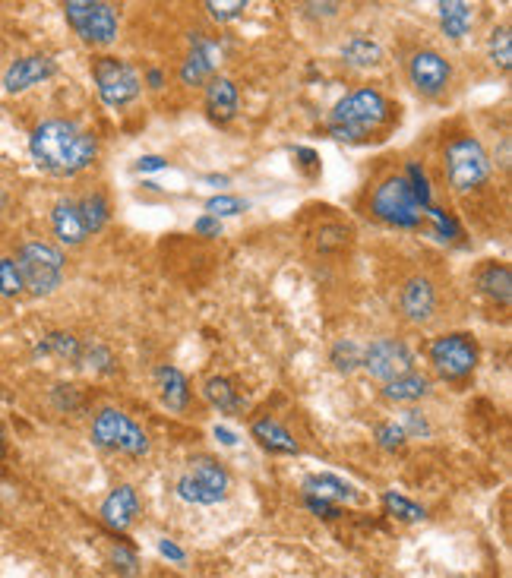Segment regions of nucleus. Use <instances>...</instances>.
<instances>
[{"label":"nucleus","mask_w":512,"mask_h":578,"mask_svg":"<svg viewBox=\"0 0 512 578\" xmlns=\"http://www.w3.org/2000/svg\"><path fill=\"white\" fill-rule=\"evenodd\" d=\"M219 57H222V48L209 42L203 32L190 35V54L181 67V79L184 86H203L215 76V67H219Z\"/></svg>","instance_id":"14"},{"label":"nucleus","mask_w":512,"mask_h":578,"mask_svg":"<svg viewBox=\"0 0 512 578\" xmlns=\"http://www.w3.org/2000/svg\"><path fill=\"white\" fill-rule=\"evenodd\" d=\"M430 364L443 380H462L478 364V345L471 335L452 332V335H440L433 338L430 345Z\"/></svg>","instance_id":"10"},{"label":"nucleus","mask_w":512,"mask_h":578,"mask_svg":"<svg viewBox=\"0 0 512 578\" xmlns=\"http://www.w3.org/2000/svg\"><path fill=\"white\" fill-rule=\"evenodd\" d=\"M427 392H430V380H427V376H421V373H415V370L399 376V380L386 383V389H383V395L389 398V402H402V405L421 402Z\"/></svg>","instance_id":"23"},{"label":"nucleus","mask_w":512,"mask_h":578,"mask_svg":"<svg viewBox=\"0 0 512 578\" xmlns=\"http://www.w3.org/2000/svg\"><path fill=\"white\" fill-rule=\"evenodd\" d=\"M342 57L351 67H377L383 61V48L377 42H370L364 35H351L342 45Z\"/></svg>","instance_id":"25"},{"label":"nucleus","mask_w":512,"mask_h":578,"mask_svg":"<svg viewBox=\"0 0 512 578\" xmlns=\"http://www.w3.org/2000/svg\"><path fill=\"white\" fill-rule=\"evenodd\" d=\"M57 405L67 408V411H73V408H80V405H83V398L76 395L73 386H57Z\"/></svg>","instance_id":"41"},{"label":"nucleus","mask_w":512,"mask_h":578,"mask_svg":"<svg viewBox=\"0 0 512 578\" xmlns=\"http://www.w3.org/2000/svg\"><path fill=\"white\" fill-rule=\"evenodd\" d=\"M196 234H209V237H219L222 234V222L219 218H212V215H203V218H196Z\"/></svg>","instance_id":"42"},{"label":"nucleus","mask_w":512,"mask_h":578,"mask_svg":"<svg viewBox=\"0 0 512 578\" xmlns=\"http://www.w3.org/2000/svg\"><path fill=\"white\" fill-rule=\"evenodd\" d=\"M478 288L490 297V301L509 307V297H512V272H509V266H503V263H487V266L478 272Z\"/></svg>","instance_id":"20"},{"label":"nucleus","mask_w":512,"mask_h":578,"mask_svg":"<svg viewBox=\"0 0 512 578\" xmlns=\"http://www.w3.org/2000/svg\"><path fill=\"white\" fill-rule=\"evenodd\" d=\"M206 111L219 124L234 121V114H238V86L225 76H212L206 86Z\"/></svg>","instance_id":"18"},{"label":"nucleus","mask_w":512,"mask_h":578,"mask_svg":"<svg viewBox=\"0 0 512 578\" xmlns=\"http://www.w3.org/2000/svg\"><path fill=\"white\" fill-rule=\"evenodd\" d=\"M92 443L102 446V449L124 452L130 458H140L149 452V436L136 427L127 414L114 411V408L98 411L95 424H92Z\"/></svg>","instance_id":"7"},{"label":"nucleus","mask_w":512,"mask_h":578,"mask_svg":"<svg viewBox=\"0 0 512 578\" xmlns=\"http://www.w3.org/2000/svg\"><path fill=\"white\" fill-rule=\"evenodd\" d=\"M396 117L389 98L380 89H358L345 95L342 102L329 114V136L339 143H367L380 130H386Z\"/></svg>","instance_id":"2"},{"label":"nucleus","mask_w":512,"mask_h":578,"mask_svg":"<svg viewBox=\"0 0 512 578\" xmlns=\"http://www.w3.org/2000/svg\"><path fill=\"white\" fill-rule=\"evenodd\" d=\"M247 209V203L244 199H238V196H212L209 203H206V215H212V218H225V215H238V212H244Z\"/></svg>","instance_id":"33"},{"label":"nucleus","mask_w":512,"mask_h":578,"mask_svg":"<svg viewBox=\"0 0 512 578\" xmlns=\"http://www.w3.org/2000/svg\"><path fill=\"white\" fill-rule=\"evenodd\" d=\"M228 471L209 455H196L190 462V471L177 481V493L181 500L196 506H215L228 496Z\"/></svg>","instance_id":"6"},{"label":"nucleus","mask_w":512,"mask_h":578,"mask_svg":"<svg viewBox=\"0 0 512 578\" xmlns=\"http://www.w3.org/2000/svg\"><path fill=\"white\" fill-rule=\"evenodd\" d=\"M111 560H114V569H121L127 578L136 575V556H133V550H127V547H114V550H111Z\"/></svg>","instance_id":"39"},{"label":"nucleus","mask_w":512,"mask_h":578,"mask_svg":"<svg viewBox=\"0 0 512 578\" xmlns=\"http://www.w3.org/2000/svg\"><path fill=\"white\" fill-rule=\"evenodd\" d=\"M215 440H219L222 446H234V443H238V436H234L228 427H215Z\"/></svg>","instance_id":"46"},{"label":"nucleus","mask_w":512,"mask_h":578,"mask_svg":"<svg viewBox=\"0 0 512 578\" xmlns=\"http://www.w3.org/2000/svg\"><path fill=\"white\" fill-rule=\"evenodd\" d=\"M76 209H80L83 225H86L89 234H98L111 218V206H108V199L102 193H89L83 199H76Z\"/></svg>","instance_id":"26"},{"label":"nucleus","mask_w":512,"mask_h":578,"mask_svg":"<svg viewBox=\"0 0 512 578\" xmlns=\"http://www.w3.org/2000/svg\"><path fill=\"white\" fill-rule=\"evenodd\" d=\"M304 10H313V13H323V16H336L342 7L339 4H307Z\"/></svg>","instance_id":"47"},{"label":"nucleus","mask_w":512,"mask_h":578,"mask_svg":"<svg viewBox=\"0 0 512 578\" xmlns=\"http://www.w3.org/2000/svg\"><path fill=\"white\" fill-rule=\"evenodd\" d=\"M149 86H152V89H162V86H165V73H162V70H149Z\"/></svg>","instance_id":"48"},{"label":"nucleus","mask_w":512,"mask_h":578,"mask_svg":"<svg viewBox=\"0 0 512 578\" xmlns=\"http://www.w3.org/2000/svg\"><path fill=\"white\" fill-rule=\"evenodd\" d=\"M67 23L89 45H111L117 38V10L102 0H67Z\"/></svg>","instance_id":"8"},{"label":"nucleus","mask_w":512,"mask_h":578,"mask_svg":"<svg viewBox=\"0 0 512 578\" xmlns=\"http://www.w3.org/2000/svg\"><path fill=\"white\" fill-rule=\"evenodd\" d=\"M348 237H351V231H348L345 225H326V228H320V234H317V247H320V253L339 250V247L348 244Z\"/></svg>","instance_id":"34"},{"label":"nucleus","mask_w":512,"mask_h":578,"mask_svg":"<svg viewBox=\"0 0 512 578\" xmlns=\"http://www.w3.org/2000/svg\"><path fill=\"white\" fill-rule=\"evenodd\" d=\"M206 398L209 402L219 408V411H225V414H234V411H241L244 408V402H241V395H238V389H234L225 376H212V380H206Z\"/></svg>","instance_id":"27"},{"label":"nucleus","mask_w":512,"mask_h":578,"mask_svg":"<svg viewBox=\"0 0 512 578\" xmlns=\"http://www.w3.org/2000/svg\"><path fill=\"white\" fill-rule=\"evenodd\" d=\"M159 553L168 556V560H174V563H184V560H187L184 550L177 547V544H171V541H159Z\"/></svg>","instance_id":"44"},{"label":"nucleus","mask_w":512,"mask_h":578,"mask_svg":"<svg viewBox=\"0 0 512 578\" xmlns=\"http://www.w3.org/2000/svg\"><path fill=\"white\" fill-rule=\"evenodd\" d=\"M92 76H95L98 95H102V102L108 108H124L143 92L140 73H136L127 61H121V57H98L92 64Z\"/></svg>","instance_id":"9"},{"label":"nucleus","mask_w":512,"mask_h":578,"mask_svg":"<svg viewBox=\"0 0 512 578\" xmlns=\"http://www.w3.org/2000/svg\"><path fill=\"white\" fill-rule=\"evenodd\" d=\"M29 152L35 158V165L57 174V177H70L86 171L95 155H98V143L95 136L80 130L73 121H45L38 124L29 136Z\"/></svg>","instance_id":"1"},{"label":"nucleus","mask_w":512,"mask_h":578,"mask_svg":"<svg viewBox=\"0 0 512 578\" xmlns=\"http://www.w3.org/2000/svg\"><path fill=\"white\" fill-rule=\"evenodd\" d=\"M155 380H159V389H162V402L171 408V411H184L187 402H190V389H187V376L174 367H159L155 370Z\"/></svg>","instance_id":"22"},{"label":"nucleus","mask_w":512,"mask_h":578,"mask_svg":"<svg viewBox=\"0 0 512 578\" xmlns=\"http://www.w3.org/2000/svg\"><path fill=\"white\" fill-rule=\"evenodd\" d=\"M35 354H54V357H64V361H80L83 357V345L76 342L73 335H67V332H51L42 345L35 348Z\"/></svg>","instance_id":"28"},{"label":"nucleus","mask_w":512,"mask_h":578,"mask_svg":"<svg viewBox=\"0 0 512 578\" xmlns=\"http://www.w3.org/2000/svg\"><path fill=\"white\" fill-rule=\"evenodd\" d=\"M373 433H377V443H380L383 449H399V446L405 443V430H402L396 421H392V424H380Z\"/></svg>","instance_id":"38"},{"label":"nucleus","mask_w":512,"mask_h":578,"mask_svg":"<svg viewBox=\"0 0 512 578\" xmlns=\"http://www.w3.org/2000/svg\"><path fill=\"white\" fill-rule=\"evenodd\" d=\"M206 10L212 13V19H219V23H228V19H238L244 10H247V0H225V4H206Z\"/></svg>","instance_id":"35"},{"label":"nucleus","mask_w":512,"mask_h":578,"mask_svg":"<svg viewBox=\"0 0 512 578\" xmlns=\"http://www.w3.org/2000/svg\"><path fill=\"white\" fill-rule=\"evenodd\" d=\"M162 168H168V158L162 155H143L140 162H136V171H162Z\"/></svg>","instance_id":"43"},{"label":"nucleus","mask_w":512,"mask_h":578,"mask_svg":"<svg viewBox=\"0 0 512 578\" xmlns=\"http://www.w3.org/2000/svg\"><path fill=\"white\" fill-rule=\"evenodd\" d=\"M487 54H490V61H494L500 70L512 67V35H509V26L494 29V35H490V42H487Z\"/></svg>","instance_id":"29"},{"label":"nucleus","mask_w":512,"mask_h":578,"mask_svg":"<svg viewBox=\"0 0 512 578\" xmlns=\"http://www.w3.org/2000/svg\"><path fill=\"white\" fill-rule=\"evenodd\" d=\"M206 181H209V184H219V187H228V177H215V174H209Z\"/></svg>","instance_id":"49"},{"label":"nucleus","mask_w":512,"mask_h":578,"mask_svg":"<svg viewBox=\"0 0 512 578\" xmlns=\"http://www.w3.org/2000/svg\"><path fill=\"white\" fill-rule=\"evenodd\" d=\"M304 506H307L310 512L323 515V518H339V509L332 506V503H323V500H317V496H307V493H304Z\"/></svg>","instance_id":"40"},{"label":"nucleus","mask_w":512,"mask_h":578,"mask_svg":"<svg viewBox=\"0 0 512 578\" xmlns=\"http://www.w3.org/2000/svg\"><path fill=\"white\" fill-rule=\"evenodd\" d=\"M443 165H446V181H449L452 193H459V196L484 190L490 184V177H494V162H490V155L484 152L478 139L468 133L449 139L446 152H443Z\"/></svg>","instance_id":"3"},{"label":"nucleus","mask_w":512,"mask_h":578,"mask_svg":"<svg viewBox=\"0 0 512 578\" xmlns=\"http://www.w3.org/2000/svg\"><path fill=\"white\" fill-rule=\"evenodd\" d=\"M471 23H475V7L462 4V0H449V4H440V26L446 38H462L468 35Z\"/></svg>","instance_id":"24"},{"label":"nucleus","mask_w":512,"mask_h":578,"mask_svg":"<svg viewBox=\"0 0 512 578\" xmlns=\"http://www.w3.org/2000/svg\"><path fill=\"white\" fill-rule=\"evenodd\" d=\"M140 515V496H136L133 487H117L111 490V496L102 503V518L105 525L117 528V531H127L133 525V518Z\"/></svg>","instance_id":"17"},{"label":"nucleus","mask_w":512,"mask_h":578,"mask_svg":"<svg viewBox=\"0 0 512 578\" xmlns=\"http://www.w3.org/2000/svg\"><path fill=\"white\" fill-rule=\"evenodd\" d=\"M304 493L307 496H317V500L323 503H332V500H354V487L348 481H342V477L336 474H310L307 481H304Z\"/></svg>","instance_id":"21"},{"label":"nucleus","mask_w":512,"mask_h":578,"mask_svg":"<svg viewBox=\"0 0 512 578\" xmlns=\"http://www.w3.org/2000/svg\"><path fill=\"white\" fill-rule=\"evenodd\" d=\"M23 294V278H19V269L13 259H0V297H16Z\"/></svg>","instance_id":"32"},{"label":"nucleus","mask_w":512,"mask_h":578,"mask_svg":"<svg viewBox=\"0 0 512 578\" xmlns=\"http://www.w3.org/2000/svg\"><path fill=\"white\" fill-rule=\"evenodd\" d=\"M383 503H386V509H389L392 515L402 518V522H421V518L427 515L418 503L405 500V496H399V493H386V496H383Z\"/></svg>","instance_id":"31"},{"label":"nucleus","mask_w":512,"mask_h":578,"mask_svg":"<svg viewBox=\"0 0 512 578\" xmlns=\"http://www.w3.org/2000/svg\"><path fill=\"white\" fill-rule=\"evenodd\" d=\"M294 158H301V165H304V168H317V152H313V149L298 146V149H294Z\"/></svg>","instance_id":"45"},{"label":"nucleus","mask_w":512,"mask_h":578,"mask_svg":"<svg viewBox=\"0 0 512 578\" xmlns=\"http://www.w3.org/2000/svg\"><path fill=\"white\" fill-rule=\"evenodd\" d=\"M80 361H86L89 367H95V370H102V373L114 370V357H111V351H108V348H102V345H92V348H83V357H80Z\"/></svg>","instance_id":"37"},{"label":"nucleus","mask_w":512,"mask_h":578,"mask_svg":"<svg viewBox=\"0 0 512 578\" xmlns=\"http://www.w3.org/2000/svg\"><path fill=\"white\" fill-rule=\"evenodd\" d=\"M16 269L19 278H23V291H29L32 297H48L61 288L64 282V253L45 244V241H29L19 247L16 253Z\"/></svg>","instance_id":"5"},{"label":"nucleus","mask_w":512,"mask_h":578,"mask_svg":"<svg viewBox=\"0 0 512 578\" xmlns=\"http://www.w3.org/2000/svg\"><path fill=\"white\" fill-rule=\"evenodd\" d=\"M370 212H373V218H380V222H386L392 228H421L427 218V212L415 199V190H411L405 174H389L373 187Z\"/></svg>","instance_id":"4"},{"label":"nucleus","mask_w":512,"mask_h":578,"mask_svg":"<svg viewBox=\"0 0 512 578\" xmlns=\"http://www.w3.org/2000/svg\"><path fill=\"white\" fill-rule=\"evenodd\" d=\"M54 70H57L54 61H51V57H45V54L19 57V61H16V64L7 70V76H4V89H7L10 95L26 92V89L38 86V83H45V79H51Z\"/></svg>","instance_id":"15"},{"label":"nucleus","mask_w":512,"mask_h":578,"mask_svg":"<svg viewBox=\"0 0 512 578\" xmlns=\"http://www.w3.org/2000/svg\"><path fill=\"white\" fill-rule=\"evenodd\" d=\"M364 361V348L358 342H351V338H342V342L332 348V364L342 373H351L354 367H361Z\"/></svg>","instance_id":"30"},{"label":"nucleus","mask_w":512,"mask_h":578,"mask_svg":"<svg viewBox=\"0 0 512 578\" xmlns=\"http://www.w3.org/2000/svg\"><path fill=\"white\" fill-rule=\"evenodd\" d=\"M405 70H408V79H411V86H415V92L424 98H440L452 86V64L437 48L411 51Z\"/></svg>","instance_id":"12"},{"label":"nucleus","mask_w":512,"mask_h":578,"mask_svg":"<svg viewBox=\"0 0 512 578\" xmlns=\"http://www.w3.org/2000/svg\"><path fill=\"white\" fill-rule=\"evenodd\" d=\"M399 427L405 430V436H427V433H430L427 417H424L421 411H415V408L402 411V421H399Z\"/></svg>","instance_id":"36"},{"label":"nucleus","mask_w":512,"mask_h":578,"mask_svg":"<svg viewBox=\"0 0 512 578\" xmlns=\"http://www.w3.org/2000/svg\"><path fill=\"white\" fill-rule=\"evenodd\" d=\"M361 367L380 383H392L399 376L415 370V354L402 342V338H377L364 348V361Z\"/></svg>","instance_id":"11"},{"label":"nucleus","mask_w":512,"mask_h":578,"mask_svg":"<svg viewBox=\"0 0 512 578\" xmlns=\"http://www.w3.org/2000/svg\"><path fill=\"white\" fill-rule=\"evenodd\" d=\"M0 458H4V436H0Z\"/></svg>","instance_id":"50"},{"label":"nucleus","mask_w":512,"mask_h":578,"mask_svg":"<svg viewBox=\"0 0 512 578\" xmlns=\"http://www.w3.org/2000/svg\"><path fill=\"white\" fill-rule=\"evenodd\" d=\"M253 440L260 443L263 449L275 452V455H298V443H294V436L279 421H269V417H263V421L253 424Z\"/></svg>","instance_id":"19"},{"label":"nucleus","mask_w":512,"mask_h":578,"mask_svg":"<svg viewBox=\"0 0 512 578\" xmlns=\"http://www.w3.org/2000/svg\"><path fill=\"white\" fill-rule=\"evenodd\" d=\"M51 228H54V237L67 247H76L83 244L89 231L83 225V215L76 209V199H61L54 209H51Z\"/></svg>","instance_id":"16"},{"label":"nucleus","mask_w":512,"mask_h":578,"mask_svg":"<svg viewBox=\"0 0 512 578\" xmlns=\"http://www.w3.org/2000/svg\"><path fill=\"white\" fill-rule=\"evenodd\" d=\"M440 297H437V285L424 275H411L408 282L399 288V313L408 323L415 326H427L433 316H437Z\"/></svg>","instance_id":"13"}]
</instances>
